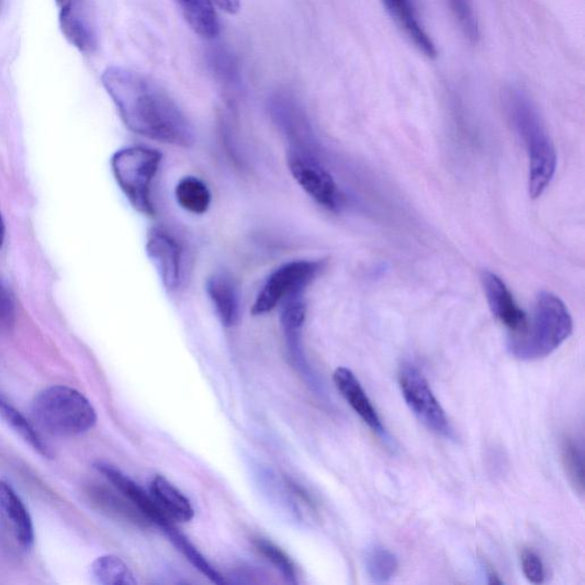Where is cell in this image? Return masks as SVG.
I'll return each mask as SVG.
<instances>
[{
  "label": "cell",
  "mask_w": 585,
  "mask_h": 585,
  "mask_svg": "<svg viewBox=\"0 0 585 585\" xmlns=\"http://www.w3.org/2000/svg\"><path fill=\"white\" fill-rule=\"evenodd\" d=\"M102 83L133 133L165 145L192 144L190 122L157 82L131 69L109 67L102 74Z\"/></svg>",
  "instance_id": "1"
},
{
  "label": "cell",
  "mask_w": 585,
  "mask_h": 585,
  "mask_svg": "<svg viewBox=\"0 0 585 585\" xmlns=\"http://www.w3.org/2000/svg\"><path fill=\"white\" fill-rule=\"evenodd\" d=\"M508 115L522 138L529 158V193L538 199L550 184L556 166L553 144L544 123L529 95L519 88L505 94Z\"/></svg>",
  "instance_id": "2"
},
{
  "label": "cell",
  "mask_w": 585,
  "mask_h": 585,
  "mask_svg": "<svg viewBox=\"0 0 585 585\" xmlns=\"http://www.w3.org/2000/svg\"><path fill=\"white\" fill-rule=\"evenodd\" d=\"M573 331V320L564 302L542 292L536 303L531 326L509 341L510 352L521 360H538L559 349Z\"/></svg>",
  "instance_id": "3"
},
{
  "label": "cell",
  "mask_w": 585,
  "mask_h": 585,
  "mask_svg": "<svg viewBox=\"0 0 585 585\" xmlns=\"http://www.w3.org/2000/svg\"><path fill=\"white\" fill-rule=\"evenodd\" d=\"M32 414L37 425L54 436L72 437L93 429L98 421L91 402L65 385H53L36 395Z\"/></svg>",
  "instance_id": "4"
},
{
  "label": "cell",
  "mask_w": 585,
  "mask_h": 585,
  "mask_svg": "<svg viewBox=\"0 0 585 585\" xmlns=\"http://www.w3.org/2000/svg\"><path fill=\"white\" fill-rule=\"evenodd\" d=\"M161 154L148 147H130L111 159L114 177L132 207L148 217L156 214L153 183L161 164Z\"/></svg>",
  "instance_id": "5"
},
{
  "label": "cell",
  "mask_w": 585,
  "mask_h": 585,
  "mask_svg": "<svg viewBox=\"0 0 585 585\" xmlns=\"http://www.w3.org/2000/svg\"><path fill=\"white\" fill-rule=\"evenodd\" d=\"M324 261H292L270 274L252 306L254 316L271 313L290 297L300 295L324 270Z\"/></svg>",
  "instance_id": "6"
},
{
  "label": "cell",
  "mask_w": 585,
  "mask_h": 585,
  "mask_svg": "<svg viewBox=\"0 0 585 585\" xmlns=\"http://www.w3.org/2000/svg\"><path fill=\"white\" fill-rule=\"evenodd\" d=\"M398 379L403 397L417 419L436 435L454 438L449 417L435 397L423 372L410 363H404L400 369Z\"/></svg>",
  "instance_id": "7"
},
{
  "label": "cell",
  "mask_w": 585,
  "mask_h": 585,
  "mask_svg": "<svg viewBox=\"0 0 585 585\" xmlns=\"http://www.w3.org/2000/svg\"><path fill=\"white\" fill-rule=\"evenodd\" d=\"M288 164L295 181L316 203L329 211L340 210L344 196L338 184L312 154L292 146Z\"/></svg>",
  "instance_id": "8"
},
{
  "label": "cell",
  "mask_w": 585,
  "mask_h": 585,
  "mask_svg": "<svg viewBox=\"0 0 585 585\" xmlns=\"http://www.w3.org/2000/svg\"><path fill=\"white\" fill-rule=\"evenodd\" d=\"M147 255L157 268L167 291L180 286L182 273V247L179 241L161 228H151L147 237Z\"/></svg>",
  "instance_id": "9"
},
{
  "label": "cell",
  "mask_w": 585,
  "mask_h": 585,
  "mask_svg": "<svg viewBox=\"0 0 585 585\" xmlns=\"http://www.w3.org/2000/svg\"><path fill=\"white\" fill-rule=\"evenodd\" d=\"M482 283L492 314L513 331V336H520L528 326L527 315L519 308L507 285L490 271L482 273Z\"/></svg>",
  "instance_id": "10"
},
{
  "label": "cell",
  "mask_w": 585,
  "mask_h": 585,
  "mask_svg": "<svg viewBox=\"0 0 585 585\" xmlns=\"http://www.w3.org/2000/svg\"><path fill=\"white\" fill-rule=\"evenodd\" d=\"M381 2L390 19L395 22L414 47L428 59H435L437 48L417 15L414 0H381Z\"/></svg>",
  "instance_id": "11"
},
{
  "label": "cell",
  "mask_w": 585,
  "mask_h": 585,
  "mask_svg": "<svg viewBox=\"0 0 585 585\" xmlns=\"http://www.w3.org/2000/svg\"><path fill=\"white\" fill-rule=\"evenodd\" d=\"M95 468L122 495L131 500V503L140 510L150 522L158 525L162 529L172 525V519L166 516L155 503V499L140 486L124 475L121 470L105 462H98Z\"/></svg>",
  "instance_id": "12"
},
{
  "label": "cell",
  "mask_w": 585,
  "mask_h": 585,
  "mask_svg": "<svg viewBox=\"0 0 585 585\" xmlns=\"http://www.w3.org/2000/svg\"><path fill=\"white\" fill-rule=\"evenodd\" d=\"M0 514L12 528V532L25 550L35 544V527L23 500L7 481L0 480Z\"/></svg>",
  "instance_id": "13"
},
{
  "label": "cell",
  "mask_w": 585,
  "mask_h": 585,
  "mask_svg": "<svg viewBox=\"0 0 585 585\" xmlns=\"http://www.w3.org/2000/svg\"><path fill=\"white\" fill-rule=\"evenodd\" d=\"M333 381L360 419L379 436H385L380 416L356 375L349 369L339 368L334 372Z\"/></svg>",
  "instance_id": "14"
},
{
  "label": "cell",
  "mask_w": 585,
  "mask_h": 585,
  "mask_svg": "<svg viewBox=\"0 0 585 585\" xmlns=\"http://www.w3.org/2000/svg\"><path fill=\"white\" fill-rule=\"evenodd\" d=\"M206 291L221 323L234 326L239 315V295L233 278L215 273L209 278Z\"/></svg>",
  "instance_id": "15"
},
{
  "label": "cell",
  "mask_w": 585,
  "mask_h": 585,
  "mask_svg": "<svg viewBox=\"0 0 585 585\" xmlns=\"http://www.w3.org/2000/svg\"><path fill=\"white\" fill-rule=\"evenodd\" d=\"M191 30L205 40L220 34V22L213 0H175Z\"/></svg>",
  "instance_id": "16"
},
{
  "label": "cell",
  "mask_w": 585,
  "mask_h": 585,
  "mask_svg": "<svg viewBox=\"0 0 585 585\" xmlns=\"http://www.w3.org/2000/svg\"><path fill=\"white\" fill-rule=\"evenodd\" d=\"M150 491L155 503L170 519L188 522L193 518L190 500L162 476L153 480Z\"/></svg>",
  "instance_id": "17"
},
{
  "label": "cell",
  "mask_w": 585,
  "mask_h": 585,
  "mask_svg": "<svg viewBox=\"0 0 585 585\" xmlns=\"http://www.w3.org/2000/svg\"><path fill=\"white\" fill-rule=\"evenodd\" d=\"M90 496L94 505L111 517L138 527H147L150 524L124 495L121 497L106 488L95 487L90 492Z\"/></svg>",
  "instance_id": "18"
},
{
  "label": "cell",
  "mask_w": 585,
  "mask_h": 585,
  "mask_svg": "<svg viewBox=\"0 0 585 585\" xmlns=\"http://www.w3.org/2000/svg\"><path fill=\"white\" fill-rule=\"evenodd\" d=\"M178 204L192 214L203 215L211 206L212 194L207 185L198 178H183L176 188Z\"/></svg>",
  "instance_id": "19"
},
{
  "label": "cell",
  "mask_w": 585,
  "mask_h": 585,
  "mask_svg": "<svg viewBox=\"0 0 585 585\" xmlns=\"http://www.w3.org/2000/svg\"><path fill=\"white\" fill-rule=\"evenodd\" d=\"M60 26L68 42L80 52H92L97 37L83 12L60 13Z\"/></svg>",
  "instance_id": "20"
},
{
  "label": "cell",
  "mask_w": 585,
  "mask_h": 585,
  "mask_svg": "<svg viewBox=\"0 0 585 585\" xmlns=\"http://www.w3.org/2000/svg\"><path fill=\"white\" fill-rule=\"evenodd\" d=\"M0 415L8 425L26 442L32 449L44 458H50L52 453L47 443L43 440L36 428L25 419V417L3 397H0Z\"/></svg>",
  "instance_id": "21"
},
{
  "label": "cell",
  "mask_w": 585,
  "mask_h": 585,
  "mask_svg": "<svg viewBox=\"0 0 585 585\" xmlns=\"http://www.w3.org/2000/svg\"><path fill=\"white\" fill-rule=\"evenodd\" d=\"M92 575L103 585H136L133 572L120 556L106 554L99 556L92 565Z\"/></svg>",
  "instance_id": "22"
},
{
  "label": "cell",
  "mask_w": 585,
  "mask_h": 585,
  "mask_svg": "<svg viewBox=\"0 0 585 585\" xmlns=\"http://www.w3.org/2000/svg\"><path fill=\"white\" fill-rule=\"evenodd\" d=\"M365 564L369 576L378 584L392 581L400 567L396 554L379 544L368 550Z\"/></svg>",
  "instance_id": "23"
},
{
  "label": "cell",
  "mask_w": 585,
  "mask_h": 585,
  "mask_svg": "<svg viewBox=\"0 0 585 585\" xmlns=\"http://www.w3.org/2000/svg\"><path fill=\"white\" fill-rule=\"evenodd\" d=\"M167 538L175 547L185 556V559L198 569L202 574L209 577L215 584H225L226 580L204 559V555L194 548L189 540L182 536L172 525L162 529Z\"/></svg>",
  "instance_id": "24"
},
{
  "label": "cell",
  "mask_w": 585,
  "mask_h": 585,
  "mask_svg": "<svg viewBox=\"0 0 585 585\" xmlns=\"http://www.w3.org/2000/svg\"><path fill=\"white\" fill-rule=\"evenodd\" d=\"M562 461L566 476L580 495L584 493V458L581 446L572 437L562 442Z\"/></svg>",
  "instance_id": "25"
},
{
  "label": "cell",
  "mask_w": 585,
  "mask_h": 585,
  "mask_svg": "<svg viewBox=\"0 0 585 585\" xmlns=\"http://www.w3.org/2000/svg\"><path fill=\"white\" fill-rule=\"evenodd\" d=\"M299 297L300 295H296L286 300L282 313V325L292 346L297 345L306 313L305 304Z\"/></svg>",
  "instance_id": "26"
},
{
  "label": "cell",
  "mask_w": 585,
  "mask_h": 585,
  "mask_svg": "<svg viewBox=\"0 0 585 585\" xmlns=\"http://www.w3.org/2000/svg\"><path fill=\"white\" fill-rule=\"evenodd\" d=\"M255 545L259 552L266 556L278 571L284 575V577L293 584H296V570L294 563L290 556L272 542L265 539H257Z\"/></svg>",
  "instance_id": "27"
},
{
  "label": "cell",
  "mask_w": 585,
  "mask_h": 585,
  "mask_svg": "<svg viewBox=\"0 0 585 585\" xmlns=\"http://www.w3.org/2000/svg\"><path fill=\"white\" fill-rule=\"evenodd\" d=\"M521 569L526 578L533 584H542L547 573L541 556L531 549L521 552Z\"/></svg>",
  "instance_id": "28"
},
{
  "label": "cell",
  "mask_w": 585,
  "mask_h": 585,
  "mask_svg": "<svg viewBox=\"0 0 585 585\" xmlns=\"http://www.w3.org/2000/svg\"><path fill=\"white\" fill-rule=\"evenodd\" d=\"M15 304L10 292L0 283V329L9 330L15 323Z\"/></svg>",
  "instance_id": "29"
},
{
  "label": "cell",
  "mask_w": 585,
  "mask_h": 585,
  "mask_svg": "<svg viewBox=\"0 0 585 585\" xmlns=\"http://www.w3.org/2000/svg\"><path fill=\"white\" fill-rule=\"evenodd\" d=\"M223 12H226L230 15H236L239 13L241 8V0H213Z\"/></svg>",
  "instance_id": "30"
},
{
  "label": "cell",
  "mask_w": 585,
  "mask_h": 585,
  "mask_svg": "<svg viewBox=\"0 0 585 585\" xmlns=\"http://www.w3.org/2000/svg\"><path fill=\"white\" fill-rule=\"evenodd\" d=\"M57 2L60 13L66 12H83V0H55Z\"/></svg>",
  "instance_id": "31"
},
{
  "label": "cell",
  "mask_w": 585,
  "mask_h": 585,
  "mask_svg": "<svg viewBox=\"0 0 585 585\" xmlns=\"http://www.w3.org/2000/svg\"><path fill=\"white\" fill-rule=\"evenodd\" d=\"M5 240V223L2 214H0V248L3 247Z\"/></svg>",
  "instance_id": "32"
}]
</instances>
